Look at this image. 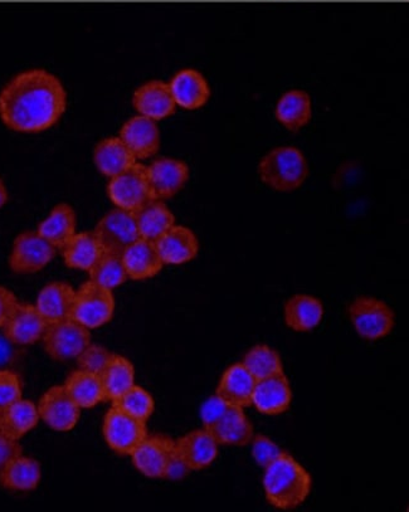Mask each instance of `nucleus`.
I'll return each instance as SVG.
<instances>
[{
	"instance_id": "nucleus-1",
	"label": "nucleus",
	"mask_w": 409,
	"mask_h": 512,
	"mask_svg": "<svg viewBox=\"0 0 409 512\" xmlns=\"http://www.w3.org/2000/svg\"><path fill=\"white\" fill-rule=\"evenodd\" d=\"M67 92L55 75L41 68L18 73L0 91V120L17 133H42L60 121Z\"/></svg>"
},
{
	"instance_id": "nucleus-2",
	"label": "nucleus",
	"mask_w": 409,
	"mask_h": 512,
	"mask_svg": "<svg viewBox=\"0 0 409 512\" xmlns=\"http://www.w3.org/2000/svg\"><path fill=\"white\" fill-rule=\"evenodd\" d=\"M264 485L266 500L276 509L290 511L303 505L313 486V480L301 463L289 453L282 452L274 462L265 467Z\"/></svg>"
},
{
	"instance_id": "nucleus-3",
	"label": "nucleus",
	"mask_w": 409,
	"mask_h": 512,
	"mask_svg": "<svg viewBox=\"0 0 409 512\" xmlns=\"http://www.w3.org/2000/svg\"><path fill=\"white\" fill-rule=\"evenodd\" d=\"M262 183L280 193H291L305 183L309 164L303 151L294 146H280L269 151L258 164Z\"/></svg>"
},
{
	"instance_id": "nucleus-4",
	"label": "nucleus",
	"mask_w": 409,
	"mask_h": 512,
	"mask_svg": "<svg viewBox=\"0 0 409 512\" xmlns=\"http://www.w3.org/2000/svg\"><path fill=\"white\" fill-rule=\"evenodd\" d=\"M350 323L360 338L377 341L392 333L396 315L386 302L372 296H359L348 307Z\"/></svg>"
},
{
	"instance_id": "nucleus-5",
	"label": "nucleus",
	"mask_w": 409,
	"mask_h": 512,
	"mask_svg": "<svg viewBox=\"0 0 409 512\" xmlns=\"http://www.w3.org/2000/svg\"><path fill=\"white\" fill-rule=\"evenodd\" d=\"M107 195L116 208L131 213L138 212L146 203L153 201L154 195L145 165L135 163L125 172L111 178L107 185Z\"/></svg>"
},
{
	"instance_id": "nucleus-6",
	"label": "nucleus",
	"mask_w": 409,
	"mask_h": 512,
	"mask_svg": "<svg viewBox=\"0 0 409 512\" xmlns=\"http://www.w3.org/2000/svg\"><path fill=\"white\" fill-rule=\"evenodd\" d=\"M115 311L113 291L87 281L76 292L71 319L87 329H97L110 323Z\"/></svg>"
},
{
	"instance_id": "nucleus-7",
	"label": "nucleus",
	"mask_w": 409,
	"mask_h": 512,
	"mask_svg": "<svg viewBox=\"0 0 409 512\" xmlns=\"http://www.w3.org/2000/svg\"><path fill=\"white\" fill-rule=\"evenodd\" d=\"M42 341L48 357L56 362H68L77 359L91 344V334L84 325L67 319L48 325Z\"/></svg>"
},
{
	"instance_id": "nucleus-8",
	"label": "nucleus",
	"mask_w": 409,
	"mask_h": 512,
	"mask_svg": "<svg viewBox=\"0 0 409 512\" xmlns=\"http://www.w3.org/2000/svg\"><path fill=\"white\" fill-rule=\"evenodd\" d=\"M56 253L57 248L37 231L23 232L14 240L9 267L18 275H33L47 267Z\"/></svg>"
},
{
	"instance_id": "nucleus-9",
	"label": "nucleus",
	"mask_w": 409,
	"mask_h": 512,
	"mask_svg": "<svg viewBox=\"0 0 409 512\" xmlns=\"http://www.w3.org/2000/svg\"><path fill=\"white\" fill-rule=\"evenodd\" d=\"M102 435L111 450L119 455L130 456L148 436V431H146V422L111 407L104 419Z\"/></svg>"
},
{
	"instance_id": "nucleus-10",
	"label": "nucleus",
	"mask_w": 409,
	"mask_h": 512,
	"mask_svg": "<svg viewBox=\"0 0 409 512\" xmlns=\"http://www.w3.org/2000/svg\"><path fill=\"white\" fill-rule=\"evenodd\" d=\"M94 233L104 251L116 255H123L126 248L141 238L135 214L120 208L107 213L97 223Z\"/></svg>"
},
{
	"instance_id": "nucleus-11",
	"label": "nucleus",
	"mask_w": 409,
	"mask_h": 512,
	"mask_svg": "<svg viewBox=\"0 0 409 512\" xmlns=\"http://www.w3.org/2000/svg\"><path fill=\"white\" fill-rule=\"evenodd\" d=\"M37 408L42 421L53 431H71L80 421L81 408L73 402L63 385L47 390Z\"/></svg>"
},
{
	"instance_id": "nucleus-12",
	"label": "nucleus",
	"mask_w": 409,
	"mask_h": 512,
	"mask_svg": "<svg viewBox=\"0 0 409 512\" xmlns=\"http://www.w3.org/2000/svg\"><path fill=\"white\" fill-rule=\"evenodd\" d=\"M175 452V441L164 435L146 436L131 453L136 470L149 479H163L170 457Z\"/></svg>"
},
{
	"instance_id": "nucleus-13",
	"label": "nucleus",
	"mask_w": 409,
	"mask_h": 512,
	"mask_svg": "<svg viewBox=\"0 0 409 512\" xmlns=\"http://www.w3.org/2000/svg\"><path fill=\"white\" fill-rule=\"evenodd\" d=\"M204 429L211 433L218 445L223 446H247L255 436V429L243 408L230 404H227L225 411Z\"/></svg>"
},
{
	"instance_id": "nucleus-14",
	"label": "nucleus",
	"mask_w": 409,
	"mask_h": 512,
	"mask_svg": "<svg viewBox=\"0 0 409 512\" xmlns=\"http://www.w3.org/2000/svg\"><path fill=\"white\" fill-rule=\"evenodd\" d=\"M148 178L154 199L165 201L173 198L185 187L189 180V167L182 160L160 158L149 167Z\"/></svg>"
},
{
	"instance_id": "nucleus-15",
	"label": "nucleus",
	"mask_w": 409,
	"mask_h": 512,
	"mask_svg": "<svg viewBox=\"0 0 409 512\" xmlns=\"http://www.w3.org/2000/svg\"><path fill=\"white\" fill-rule=\"evenodd\" d=\"M292 390L284 372L256 380L252 394V406L266 416H279L289 411Z\"/></svg>"
},
{
	"instance_id": "nucleus-16",
	"label": "nucleus",
	"mask_w": 409,
	"mask_h": 512,
	"mask_svg": "<svg viewBox=\"0 0 409 512\" xmlns=\"http://www.w3.org/2000/svg\"><path fill=\"white\" fill-rule=\"evenodd\" d=\"M119 138L124 141L136 160L152 158L160 149V131L157 121L135 116L126 121Z\"/></svg>"
},
{
	"instance_id": "nucleus-17",
	"label": "nucleus",
	"mask_w": 409,
	"mask_h": 512,
	"mask_svg": "<svg viewBox=\"0 0 409 512\" xmlns=\"http://www.w3.org/2000/svg\"><path fill=\"white\" fill-rule=\"evenodd\" d=\"M48 323L36 306L19 304L11 319L3 326V335L13 345L26 346L42 340Z\"/></svg>"
},
{
	"instance_id": "nucleus-18",
	"label": "nucleus",
	"mask_w": 409,
	"mask_h": 512,
	"mask_svg": "<svg viewBox=\"0 0 409 512\" xmlns=\"http://www.w3.org/2000/svg\"><path fill=\"white\" fill-rule=\"evenodd\" d=\"M164 265L179 266L198 256L199 242L196 234L187 227L173 226L155 242Z\"/></svg>"
},
{
	"instance_id": "nucleus-19",
	"label": "nucleus",
	"mask_w": 409,
	"mask_h": 512,
	"mask_svg": "<svg viewBox=\"0 0 409 512\" xmlns=\"http://www.w3.org/2000/svg\"><path fill=\"white\" fill-rule=\"evenodd\" d=\"M133 105L141 116L160 121L175 112V101L168 84L162 81L146 82L134 92Z\"/></svg>"
},
{
	"instance_id": "nucleus-20",
	"label": "nucleus",
	"mask_w": 409,
	"mask_h": 512,
	"mask_svg": "<svg viewBox=\"0 0 409 512\" xmlns=\"http://www.w3.org/2000/svg\"><path fill=\"white\" fill-rule=\"evenodd\" d=\"M175 104L185 110H198L211 97V87L201 72L185 68L172 78L169 84Z\"/></svg>"
},
{
	"instance_id": "nucleus-21",
	"label": "nucleus",
	"mask_w": 409,
	"mask_h": 512,
	"mask_svg": "<svg viewBox=\"0 0 409 512\" xmlns=\"http://www.w3.org/2000/svg\"><path fill=\"white\" fill-rule=\"evenodd\" d=\"M123 262L128 277L133 281L152 279L163 270L164 263L155 242L139 238L123 252Z\"/></svg>"
},
{
	"instance_id": "nucleus-22",
	"label": "nucleus",
	"mask_w": 409,
	"mask_h": 512,
	"mask_svg": "<svg viewBox=\"0 0 409 512\" xmlns=\"http://www.w3.org/2000/svg\"><path fill=\"white\" fill-rule=\"evenodd\" d=\"M218 443L206 429H197L175 441V448L192 471H202L218 456Z\"/></svg>"
},
{
	"instance_id": "nucleus-23",
	"label": "nucleus",
	"mask_w": 409,
	"mask_h": 512,
	"mask_svg": "<svg viewBox=\"0 0 409 512\" xmlns=\"http://www.w3.org/2000/svg\"><path fill=\"white\" fill-rule=\"evenodd\" d=\"M256 379L245 365L236 363L223 373L217 387L216 396L230 406L247 408L252 406V394Z\"/></svg>"
},
{
	"instance_id": "nucleus-24",
	"label": "nucleus",
	"mask_w": 409,
	"mask_h": 512,
	"mask_svg": "<svg viewBox=\"0 0 409 512\" xmlns=\"http://www.w3.org/2000/svg\"><path fill=\"white\" fill-rule=\"evenodd\" d=\"M284 318L287 328L296 333H309L324 318V305L314 296L296 294L286 301Z\"/></svg>"
},
{
	"instance_id": "nucleus-25",
	"label": "nucleus",
	"mask_w": 409,
	"mask_h": 512,
	"mask_svg": "<svg viewBox=\"0 0 409 512\" xmlns=\"http://www.w3.org/2000/svg\"><path fill=\"white\" fill-rule=\"evenodd\" d=\"M76 291L65 282H51L43 287L37 297V310L50 324L71 319L73 302H75Z\"/></svg>"
},
{
	"instance_id": "nucleus-26",
	"label": "nucleus",
	"mask_w": 409,
	"mask_h": 512,
	"mask_svg": "<svg viewBox=\"0 0 409 512\" xmlns=\"http://www.w3.org/2000/svg\"><path fill=\"white\" fill-rule=\"evenodd\" d=\"M275 116L277 121L292 133L305 128L313 117V102L308 92L291 90L277 101Z\"/></svg>"
},
{
	"instance_id": "nucleus-27",
	"label": "nucleus",
	"mask_w": 409,
	"mask_h": 512,
	"mask_svg": "<svg viewBox=\"0 0 409 512\" xmlns=\"http://www.w3.org/2000/svg\"><path fill=\"white\" fill-rule=\"evenodd\" d=\"M60 251L66 266L87 272L105 253L94 232L76 233Z\"/></svg>"
},
{
	"instance_id": "nucleus-28",
	"label": "nucleus",
	"mask_w": 409,
	"mask_h": 512,
	"mask_svg": "<svg viewBox=\"0 0 409 512\" xmlns=\"http://www.w3.org/2000/svg\"><path fill=\"white\" fill-rule=\"evenodd\" d=\"M96 168L105 177L114 178L138 162L120 138L101 140L94 150Z\"/></svg>"
},
{
	"instance_id": "nucleus-29",
	"label": "nucleus",
	"mask_w": 409,
	"mask_h": 512,
	"mask_svg": "<svg viewBox=\"0 0 409 512\" xmlns=\"http://www.w3.org/2000/svg\"><path fill=\"white\" fill-rule=\"evenodd\" d=\"M41 477L40 462L19 456L0 471V485L9 491L29 492L37 489Z\"/></svg>"
},
{
	"instance_id": "nucleus-30",
	"label": "nucleus",
	"mask_w": 409,
	"mask_h": 512,
	"mask_svg": "<svg viewBox=\"0 0 409 512\" xmlns=\"http://www.w3.org/2000/svg\"><path fill=\"white\" fill-rule=\"evenodd\" d=\"M76 227L75 209L70 204L60 203L52 209L50 216L43 219L37 228V232L57 250H61L63 245L75 236Z\"/></svg>"
},
{
	"instance_id": "nucleus-31",
	"label": "nucleus",
	"mask_w": 409,
	"mask_h": 512,
	"mask_svg": "<svg viewBox=\"0 0 409 512\" xmlns=\"http://www.w3.org/2000/svg\"><path fill=\"white\" fill-rule=\"evenodd\" d=\"M136 224L140 237L144 240L157 242L164 233L175 226V217L167 204L159 199H153L143 208L135 212Z\"/></svg>"
},
{
	"instance_id": "nucleus-32",
	"label": "nucleus",
	"mask_w": 409,
	"mask_h": 512,
	"mask_svg": "<svg viewBox=\"0 0 409 512\" xmlns=\"http://www.w3.org/2000/svg\"><path fill=\"white\" fill-rule=\"evenodd\" d=\"M40 413L31 401H18L0 411V431L19 441L40 422Z\"/></svg>"
},
{
	"instance_id": "nucleus-33",
	"label": "nucleus",
	"mask_w": 409,
	"mask_h": 512,
	"mask_svg": "<svg viewBox=\"0 0 409 512\" xmlns=\"http://www.w3.org/2000/svg\"><path fill=\"white\" fill-rule=\"evenodd\" d=\"M80 408H94L106 402V394L99 374L77 370L67 378L63 385Z\"/></svg>"
},
{
	"instance_id": "nucleus-34",
	"label": "nucleus",
	"mask_w": 409,
	"mask_h": 512,
	"mask_svg": "<svg viewBox=\"0 0 409 512\" xmlns=\"http://www.w3.org/2000/svg\"><path fill=\"white\" fill-rule=\"evenodd\" d=\"M106 401L114 402L135 385V369L130 360L113 354L100 374Z\"/></svg>"
},
{
	"instance_id": "nucleus-35",
	"label": "nucleus",
	"mask_w": 409,
	"mask_h": 512,
	"mask_svg": "<svg viewBox=\"0 0 409 512\" xmlns=\"http://www.w3.org/2000/svg\"><path fill=\"white\" fill-rule=\"evenodd\" d=\"M242 364L256 380L265 379L284 372L280 354L269 345L258 344L247 351Z\"/></svg>"
},
{
	"instance_id": "nucleus-36",
	"label": "nucleus",
	"mask_w": 409,
	"mask_h": 512,
	"mask_svg": "<svg viewBox=\"0 0 409 512\" xmlns=\"http://www.w3.org/2000/svg\"><path fill=\"white\" fill-rule=\"evenodd\" d=\"M89 273L90 281L111 291L118 289L129 279L123 257L110 252H105L100 260L92 266Z\"/></svg>"
},
{
	"instance_id": "nucleus-37",
	"label": "nucleus",
	"mask_w": 409,
	"mask_h": 512,
	"mask_svg": "<svg viewBox=\"0 0 409 512\" xmlns=\"http://www.w3.org/2000/svg\"><path fill=\"white\" fill-rule=\"evenodd\" d=\"M113 407L120 409L121 412L139 419V421L148 422L155 409V402L152 394L145 389L134 385L128 392L123 394L113 402Z\"/></svg>"
},
{
	"instance_id": "nucleus-38",
	"label": "nucleus",
	"mask_w": 409,
	"mask_h": 512,
	"mask_svg": "<svg viewBox=\"0 0 409 512\" xmlns=\"http://www.w3.org/2000/svg\"><path fill=\"white\" fill-rule=\"evenodd\" d=\"M113 354L109 350L102 348L100 345L90 344L77 357V363L81 370L94 374H101L107 363L110 362Z\"/></svg>"
},
{
	"instance_id": "nucleus-39",
	"label": "nucleus",
	"mask_w": 409,
	"mask_h": 512,
	"mask_svg": "<svg viewBox=\"0 0 409 512\" xmlns=\"http://www.w3.org/2000/svg\"><path fill=\"white\" fill-rule=\"evenodd\" d=\"M21 378L11 370H0V411L22 399Z\"/></svg>"
},
{
	"instance_id": "nucleus-40",
	"label": "nucleus",
	"mask_w": 409,
	"mask_h": 512,
	"mask_svg": "<svg viewBox=\"0 0 409 512\" xmlns=\"http://www.w3.org/2000/svg\"><path fill=\"white\" fill-rule=\"evenodd\" d=\"M251 443L252 457L255 458L257 465L262 468L269 466L284 452L274 441L264 435L253 436Z\"/></svg>"
},
{
	"instance_id": "nucleus-41",
	"label": "nucleus",
	"mask_w": 409,
	"mask_h": 512,
	"mask_svg": "<svg viewBox=\"0 0 409 512\" xmlns=\"http://www.w3.org/2000/svg\"><path fill=\"white\" fill-rule=\"evenodd\" d=\"M22 453V446L19 445V442L0 431V471L14 458L22 456Z\"/></svg>"
},
{
	"instance_id": "nucleus-42",
	"label": "nucleus",
	"mask_w": 409,
	"mask_h": 512,
	"mask_svg": "<svg viewBox=\"0 0 409 512\" xmlns=\"http://www.w3.org/2000/svg\"><path fill=\"white\" fill-rule=\"evenodd\" d=\"M191 471V468H189L183 458L179 456L177 448H175V452L173 453V456L170 457L167 468H165L163 479L180 481L191 474Z\"/></svg>"
},
{
	"instance_id": "nucleus-43",
	"label": "nucleus",
	"mask_w": 409,
	"mask_h": 512,
	"mask_svg": "<svg viewBox=\"0 0 409 512\" xmlns=\"http://www.w3.org/2000/svg\"><path fill=\"white\" fill-rule=\"evenodd\" d=\"M18 305L19 302L16 295L6 289V287L0 286V329H3L7 321L11 319Z\"/></svg>"
},
{
	"instance_id": "nucleus-44",
	"label": "nucleus",
	"mask_w": 409,
	"mask_h": 512,
	"mask_svg": "<svg viewBox=\"0 0 409 512\" xmlns=\"http://www.w3.org/2000/svg\"><path fill=\"white\" fill-rule=\"evenodd\" d=\"M13 354L14 350L11 341H9L4 335L0 336V365L11 362Z\"/></svg>"
},
{
	"instance_id": "nucleus-45",
	"label": "nucleus",
	"mask_w": 409,
	"mask_h": 512,
	"mask_svg": "<svg viewBox=\"0 0 409 512\" xmlns=\"http://www.w3.org/2000/svg\"><path fill=\"white\" fill-rule=\"evenodd\" d=\"M9 199L8 189L4 180L0 178V209L6 206Z\"/></svg>"
}]
</instances>
